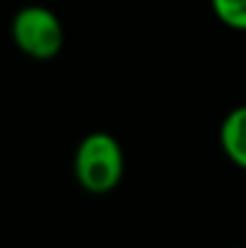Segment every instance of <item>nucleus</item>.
Masks as SVG:
<instances>
[{
	"mask_svg": "<svg viewBox=\"0 0 246 248\" xmlns=\"http://www.w3.org/2000/svg\"><path fill=\"white\" fill-rule=\"evenodd\" d=\"M213 12L230 29L246 31V0H210Z\"/></svg>",
	"mask_w": 246,
	"mask_h": 248,
	"instance_id": "nucleus-4",
	"label": "nucleus"
},
{
	"mask_svg": "<svg viewBox=\"0 0 246 248\" xmlns=\"http://www.w3.org/2000/svg\"><path fill=\"white\" fill-rule=\"evenodd\" d=\"M123 150L111 133H89L75 152V176L84 190L94 195L111 193L123 178Z\"/></svg>",
	"mask_w": 246,
	"mask_h": 248,
	"instance_id": "nucleus-1",
	"label": "nucleus"
},
{
	"mask_svg": "<svg viewBox=\"0 0 246 248\" xmlns=\"http://www.w3.org/2000/svg\"><path fill=\"white\" fill-rule=\"evenodd\" d=\"M12 39L22 53L36 61L56 58L63 48V24L44 5H27L12 17Z\"/></svg>",
	"mask_w": 246,
	"mask_h": 248,
	"instance_id": "nucleus-2",
	"label": "nucleus"
},
{
	"mask_svg": "<svg viewBox=\"0 0 246 248\" xmlns=\"http://www.w3.org/2000/svg\"><path fill=\"white\" fill-rule=\"evenodd\" d=\"M220 145L227 159L246 171V104L225 116L220 125Z\"/></svg>",
	"mask_w": 246,
	"mask_h": 248,
	"instance_id": "nucleus-3",
	"label": "nucleus"
}]
</instances>
